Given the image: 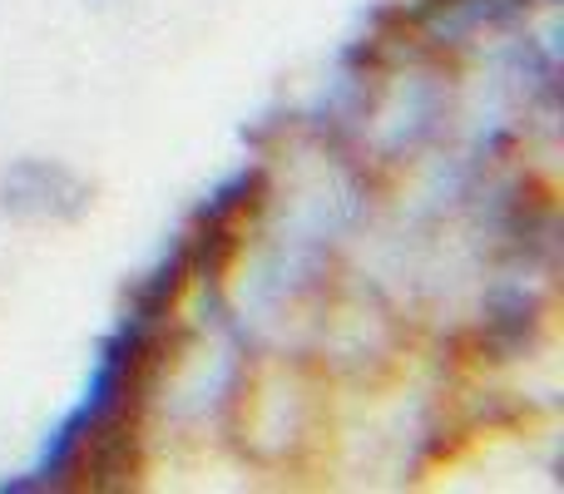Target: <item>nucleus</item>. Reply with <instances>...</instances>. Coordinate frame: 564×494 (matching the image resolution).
<instances>
[{"mask_svg":"<svg viewBox=\"0 0 564 494\" xmlns=\"http://www.w3.org/2000/svg\"><path fill=\"white\" fill-rule=\"evenodd\" d=\"M95 208V184L75 164L20 154L0 168V218L20 228H69Z\"/></svg>","mask_w":564,"mask_h":494,"instance_id":"nucleus-1","label":"nucleus"},{"mask_svg":"<svg viewBox=\"0 0 564 494\" xmlns=\"http://www.w3.org/2000/svg\"><path fill=\"white\" fill-rule=\"evenodd\" d=\"M540 327V307L525 287H506L480 311V337L490 341L496 361H516V351L530 347V331Z\"/></svg>","mask_w":564,"mask_h":494,"instance_id":"nucleus-2","label":"nucleus"},{"mask_svg":"<svg viewBox=\"0 0 564 494\" xmlns=\"http://www.w3.org/2000/svg\"><path fill=\"white\" fill-rule=\"evenodd\" d=\"M95 6H109V0H95Z\"/></svg>","mask_w":564,"mask_h":494,"instance_id":"nucleus-3","label":"nucleus"}]
</instances>
